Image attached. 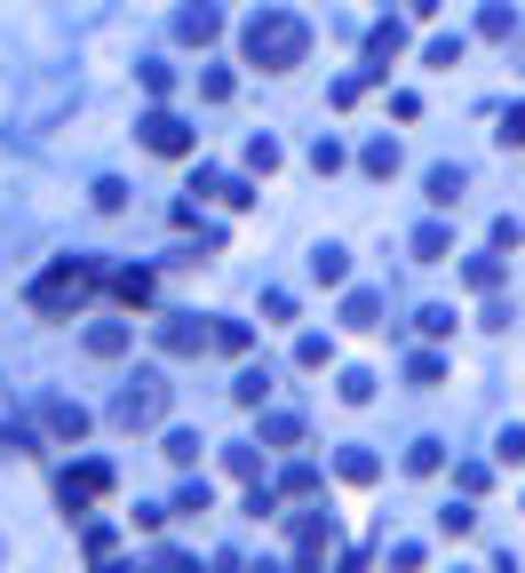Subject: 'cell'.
<instances>
[{
  "label": "cell",
  "mask_w": 525,
  "mask_h": 573,
  "mask_svg": "<svg viewBox=\"0 0 525 573\" xmlns=\"http://www.w3.org/2000/svg\"><path fill=\"white\" fill-rule=\"evenodd\" d=\"M239 48H247V64H255V73H294V64H303V48H311V32H303V16L262 9V16H247Z\"/></svg>",
  "instance_id": "cell-1"
},
{
  "label": "cell",
  "mask_w": 525,
  "mask_h": 573,
  "mask_svg": "<svg viewBox=\"0 0 525 573\" xmlns=\"http://www.w3.org/2000/svg\"><path fill=\"white\" fill-rule=\"evenodd\" d=\"M159 407H168V383H159V375H127L120 398H112V422L120 430H144V422H159Z\"/></svg>",
  "instance_id": "cell-2"
},
{
  "label": "cell",
  "mask_w": 525,
  "mask_h": 573,
  "mask_svg": "<svg viewBox=\"0 0 525 573\" xmlns=\"http://www.w3.org/2000/svg\"><path fill=\"white\" fill-rule=\"evenodd\" d=\"M136 136H144V152H159V159H183V152H191V128H183L176 112H144Z\"/></svg>",
  "instance_id": "cell-3"
},
{
  "label": "cell",
  "mask_w": 525,
  "mask_h": 573,
  "mask_svg": "<svg viewBox=\"0 0 525 573\" xmlns=\"http://www.w3.org/2000/svg\"><path fill=\"white\" fill-rule=\"evenodd\" d=\"M41 422H48V438H72V447L88 438V407L80 398H41Z\"/></svg>",
  "instance_id": "cell-4"
},
{
  "label": "cell",
  "mask_w": 525,
  "mask_h": 573,
  "mask_svg": "<svg viewBox=\"0 0 525 573\" xmlns=\"http://www.w3.org/2000/svg\"><path fill=\"white\" fill-rule=\"evenodd\" d=\"M159 343H168V351H208V343H215V327H208V319H191V311H176L168 327H159Z\"/></svg>",
  "instance_id": "cell-5"
},
{
  "label": "cell",
  "mask_w": 525,
  "mask_h": 573,
  "mask_svg": "<svg viewBox=\"0 0 525 573\" xmlns=\"http://www.w3.org/2000/svg\"><path fill=\"white\" fill-rule=\"evenodd\" d=\"M80 295H88L80 272H48L41 287H32V302H41V311H64V302H80Z\"/></svg>",
  "instance_id": "cell-6"
},
{
  "label": "cell",
  "mask_w": 525,
  "mask_h": 573,
  "mask_svg": "<svg viewBox=\"0 0 525 573\" xmlns=\"http://www.w3.org/2000/svg\"><path fill=\"white\" fill-rule=\"evenodd\" d=\"M104 486H112V470H104V462H80L72 478H64V502L80 510V502H88V494H104Z\"/></svg>",
  "instance_id": "cell-7"
},
{
  "label": "cell",
  "mask_w": 525,
  "mask_h": 573,
  "mask_svg": "<svg viewBox=\"0 0 525 573\" xmlns=\"http://www.w3.org/2000/svg\"><path fill=\"white\" fill-rule=\"evenodd\" d=\"M311 279H319V287H343V279H350V255H343V247H319V255H311Z\"/></svg>",
  "instance_id": "cell-8"
},
{
  "label": "cell",
  "mask_w": 525,
  "mask_h": 573,
  "mask_svg": "<svg viewBox=\"0 0 525 573\" xmlns=\"http://www.w3.org/2000/svg\"><path fill=\"white\" fill-rule=\"evenodd\" d=\"M176 32H183V41H215V32H223V16L200 0V9H183V16H176Z\"/></svg>",
  "instance_id": "cell-9"
},
{
  "label": "cell",
  "mask_w": 525,
  "mask_h": 573,
  "mask_svg": "<svg viewBox=\"0 0 525 573\" xmlns=\"http://www.w3.org/2000/svg\"><path fill=\"white\" fill-rule=\"evenodd\" d=\"M358 167H367V176H399V144H390V136H375L367 152H358Z\"/></svg>",
  "instance_id": "cell-10"
},
{
  "label": "cell",
  "mask_w": 525,
  "mask_h": 573,
  "mask_svg": "<svg viewBox=\"0 0 525 573\" xmlns=\"http://www.w3.org/2000/svg\"><path fill=\"white\" fill-rule=\"evenodd\" d=\"M335 470H343V478H350V486H375V478H382V462H375L367 447H350V454H343Z\"/></svg>",
  "instance_id": "cell-11"
},
{
  "label": "cell",
  "mask_w": 525,
  "mask_h": 573,
  "mask_svg": "<svg viewBox=\"0 0 525 573\" xmlns=\"http://www.w3.org/2000/svg\"><path fill=\"white\" fill-rule=\"evenodd\" d=\"M414 255H422V263H446V255H454L446 223H422V231H414Z\"/></svg>",
  "instance_id": "cell-12"
},
{
  "label": "cell",
  "mask_w": 525,
  "mask_h": 573,
  "mask_svg": "<svg viewBox=\"0 0 525 573\" xmlns=\"http://www.w3.org/2000/svg\"><path fill=\"white\" fill-rule=\"evenodd\" d=\"M88 351H96V359H120V351H127V327H120V319L88 327Z\"/></svg>",
  "instance_id": "cell-13"
},
{
  "label": "cell",
  "mask_w": 525,
  "mask_h": 573,
  "mask_svg": "<svg viewBox=\"0 0 525 573\" xmlns=\"http://www.w3.org/2000/svg\"><path fill=\"white\" fill-rule=\"evenodd\" d=\"M343 327H358V334L382 327V302H375V295H350V302H343Z\"/></svg>",
  "instance_id": "cell-14"
},
{
  "label": "cell",
  "mask_w": 525,
  "mask_h": 573,
  "mask_svg": "<svg viewBox=\"0 0 525 573\" xmlns=\"http://www.w3.org/2000/svg\"><path fill=\"white\" fill-rule=\"evenodd\" d=\"M399 48H406V32H399V24H375V32H367V56H375V64H390Z\"/></svg>",
  "instance_id": "cell-15"
},
{
  "label": "cell",
  "mask_w": 525,
  "mask_h": 573,
  "mask_svg": "<svg viewBox=\"0 0 525 573\" xmlns=\"http://www.w3.org/2000/svg\"><path fill=\"white\" fill-rule=\"evenodd\" d=\"M438 462H446V447H438V438H414V454H406V470H414V478H431Z\"/></svg>",
  "instance_id": "cell-16"
},
{
  "label": "cell",
  "mask_w": 525,
  "mask_h": 573,
  "mask_svg": "<svg viewBox=\"0 0 525 573\" xmlns=\"http://www.w3.org/2000/svg\"><path fill=\"white\" fill-rule=\"evenodd\" d=\"M431 199L454 208V199H462V167H431Z\"/></svg>",
  "instance_id": "cell-17"
},
{
  "label": "cell",
  "mask_w": 525,
  "mask_h": 573,
  "mask_svg": "<svg viewBox=\"0 0 525 573\" xmlns=\"http://www.w3.org/2000/svg\"><path fill=\"white\" fill-rule=\"evenodd\" d=\"M462 279H470V287H502V255H470Z\"/></svg>",
  "instance_id": "cell-18"
},
{
  "label": "cell",
  "mask_w": 525,
  "mask_h": 573,
  "mask_svg": "<svg viewBox=\"0 0 525 573\" xmlns=\"http://www.w3.org/2000/svg\"><path fill=\"white\" fill-rule=\"evenodd\" d=\"M406 383H414V390H438V383H446V366H438V359H431V351H422V359H414V366H406Z\"/></svg>",
  "instance_id": "cell-19"
},
{
  "label": "cell",
  "mask_w": 525,
  "mask_h": 573,
  "mask_svg": "<svg viewBox=\"0 0 525 573\" xmlns=\"http://www.w3.org/2000/svg\"><path fill=\"white\" fill-rule=\"evenodd\" d=\"M478 32H485V41H510V32H517V16H510V9H502V0H494V9H485V16H478Z\"/></svg>",
  "instance_id": "cell-20"
},
{
  "label": "cell",
  "mask_w": 525,
  "mask_h": 573,
  "mask_svg": "<svg viewBox=\"0 0 525 573\" xmlns=\"http://www.w3.org/2000/svg\"><path fill=\"white\" fill-rule=\"evenodd\" d=\"M168 462H200V430H168Z\"/></svg>",
  "instance_id": "cell-21"
},
{
  "label": "cell",
  "mask_w": 525,
  "mask_h": 573,
  "mask_svg": "<svg viewBox=\"0 0 525 573\" xmlns=\"http://www.w3.org/2000/svg\"><path fill=\"white\" fill-rule=\"evenodd\" d=\"M462 48H470L462 32H454V41H431V64H438V73H454V64H462Z\"/></svg>",
  "instance_id": "cell-22"
},
{
  "label": "cell",
  "mask_w": 525,
  "mask_h": 573,
  "mask_svg": "<svg viewBox=\"0 0 525 573\" xmlns=\"http://www.w3.org/2000/svg\"><path fill=\"white\" fill-rule=\"evenodd\" d=\"M311 167H319V176H335V167H343V144L319 136V144H311Z\"/></svg>",
  "instance_id": "cell-23"
},
{
  "label": "cell",
  "mask_w": 525,
  "mask_h": 573,
  "mask_svg": "<svg viewBox=\"0 0 525 573\" xmlns=\"http://www.w3.org/2000/svg\"><path fill=\"white\" fill-rule=\"evenodd\" d=\"M262 438H271V447H294V438H303V422H294V415H271V422H262Z\"/></svg>",
  "instance_id": "cell-24"
},
{
  "label": "cell",
  "mask_w": 525,
  "mask_h": 573,
  "mask_svg": "<svg viewBox=\"0 0 525 573\" xmlns=\"http://www.w3.org/2000/svg\"><path fill=\"white\" fill-rule=\"evenodd\" d=\"M422 334H454V311H446V302H422Z\"/></svg>",
  "instance_id": "cell-25"
},
{
  "label": "cell",
  "mask_w": 525,
  "mask_h": 573,
  "mask_svg": "<svg viewBox=\"0 0 525 573\" xmlns=\"http://www.w3.org/2000/svg\"><path fill=\"white\" fill-rule=\"evenodd\" d=\"M247 167H262V176H271V167H279V144H271V136H255V144H247Z\"/></svg>",
  "instance_id": "cell-26"
},
{
  "label": "cell",
  "mask_w": 525,
  "mask_h": 573,
  "mask_svg": "<svg viewBox=\"0 0 525 573\" xmlns=\"http://www.w3.org/2000/svg\"><path fill=\"white\" fill-rule=\"evenodd\" d=\"M470 526H478V510H438V533H454V542H462Z\"/></svg>",
  "instance_id": "cell-27"
},
{
  "label": "cell",
  "mask_w": 525,
  "mask_h": 573,
  "mask_svg": "<svg viewBox=\"0 0 525 573\" xmlns=\"http://www.w3.org/2000/svg\"><path fill=\"white\" fill-rule=\"evenodd\" d=\"M502 136H510V144H525V104L510 112V128H502Z\"/></svg>",
  "instance_id": "cell-28"
},
{
  "label": "cell",
  "mask_w": 525,
  "mask_h": 573,
  "mask_svg": "<svg viewBox=\"0 0 525 573\" xmlns=\"http://www.w3.org/2000/svg\"><path fill=\"white\" fill-rule=\"evenodd\" d=\"M159 573H200V565H191V558H159Z\"/></svg>",
  "instance_id": "cell-29"
},
{
  "label": "cell",
  "mask_w": 525,
  "mask_h": 573,
  "mask_svg": "<svg viewBox=\"0 0 525 573\" xmlns=\"http://www.w3.org/2000/svg\"><path fill=\"white\" fill-rule=\"evenodd\" d=\"M255 573H279V565H255Z\"/></svg>",
  "instance_id": "cell-30"
}]
</instances>
